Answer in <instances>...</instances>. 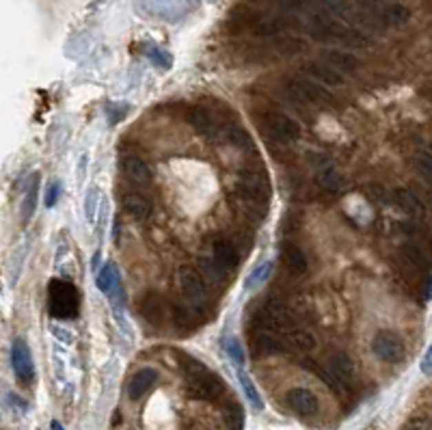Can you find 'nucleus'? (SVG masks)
Segmentation results:
<instances>
[{
  "label": "nucleus",
  "instance_id": "obj_1",
  "mask_svg": "<svg viewBox=\"0 0 432 430\" xmlns=\"http://www.w3.org/2000/svg\"><path fill=\"white\" fill-rule=\"evenodd\" d=\"M180 363H182V372L188 380L190 393H193L197 400H216V398L225 391L223 378H218L214 372L207 370L205 363H201L199 359L190 355H182Z\"/></svg>",
  "mask_w": 432,
  "mask_h": 430
},
{
  "label": "nucleus",
  "instance_id": "obj_2",
  "mask_svg": "<svg viewBox=\"0 0 432 430\" xmlns=\"http://www.w3.org/2000/svg\"><path fill=\"white\" fill-rule=\"evenodd\" d=\"M48 309L59 320H72L80 311V294L76 285L65 279H54L48 288Z\"/></svg>",
  "mask_w": 432,
  "mask_h": 430
},
{
  "label": "nucleus",
  "instance_id": "obj_3",
  "mask_svg": "<svg viewBox=\"0 0 432 430\" xmlns=\"http://www.w3.org/2000/svg\"><path fill=\"white\" fill-rule=\"evenodd\" d=\"M255 322H258L260 331L277 333V336H285L287 331L298 327L294 311L279 298H268L255 316Z\"/></svg>",
  "mask_w": 432,
  "mask_h": 430
},
{
  "label": "nucleus",
  "instance_id": "obj_4",
  "mask_svg": "<svg viewBox=\"0 0 432 430\" xmlns=\"http://www.w3.org/2000/svg\"><path fill=\"white\" fill-rule=\"evenodd\" d=\"M238 28L247 30L251 35L258 37H279L285 30V18H279V15L273 13H264V11H247L240 9L238 11Z\"/></svg>",
  "mask_w": 432,
  "mask_h": 430
},
{
  "label": "nucleus",
  "instance_id": "obj_5",
  "mask_svg": "<svg viewBox=\"0 0 432 430\" xmlns=\"http://www.w3.org/2000/svg\"><path fill=\"white\" fill-rule=\"evenodd\" d=\"M287 93L300 104H309L316 108L335 106L333 93L325 85L311 81V78H292V81H287Z\"/></svg>",
  "mask_w": 432,
  "mask_h": 430
},
{
  "label": "nucleus",
  "instance_id": "obj_6",
  "mask_svg": "<svg viewBox=\"0 0 432 430\" xmlns=\"http://www.w3.org/2000/svg\"><path fill=\"white\" fill-rule=\"evenodd\" d=\"M262 130L270 141L281 143V145H292L302 134L296 119L285 113H277V110H270L262 117Z\"/></svg>",
  "mask_w": 432,
  "mask_h": 430
},
{
  "label": "nucleus",
  "instance_id": "obj_7",
  "mask_svg": "<svg viewBox=\"0 0 432 430\" xmlns=\"http://www.w3.org/2000/svg\"><path fill=\"white\" fill-rule=\"evenodd\" d=\"M178 288H180L182 296L195 307L205 305L207 298H210V290H207L205 277L193 266H182L178 270Z\"/></svg>",
  "mask_w": 432,
  "mask_h": 430
},
{
  "label": "nucleus",
  "instance_id": "obj_8",
  "mask_svg": "<svg viewBox=\"0 0 432 430\" xmlns=\"http://www.w3.org/2000/svg\"><path fill=\"white\" fill-rule=\"evenodd\" d=\"M372 350L380 361L391 363V365L400 363L407 355L404 340L400 338L395 331H389V329L378 331L376 336L372 338Z\"/></svg>",
  "mask_w": 432,
  "mask_h": 430
},
{
  "label": "nucleus",
  "instance_id": "obj_9",
  "mask_svg": "<svg viewBox=\"0 0 432 430\" xmlns=\"http://www.w3.org/2000/svg\"><path fill=\"white\" fill-rule=\"evenodd\" d=\"M11 365H13V372L22 385H28L30 380L35 378L33 355H30V348L22 338H18L11 344Z\"/></svg>",
  "mask_w": 432,
  "mask_h": 430
},
{
  "label": "nucleus",
  "instance_id": "obj_10",
  "mask_svg": "<svg viewBox=\"0 0 432 430\" xmlns=\"http://www.w3.org/2000/svg\"><path fill=\"white\" fill-rule=\"evenodd\" d=\"M285 402L300 418H316L320 413L318 396L307 387H292L285 393Z\"/></svg>",
  "mask_w": 432,
  "mask_h": 430
},
{
  "label": "nucleus",
  "instance_id": "obj_11",
  "mask_svg": "<svg viewBox=\"0 0 432 430\" xmlns=\"http://www.w3.org/2000/svg\"><path fill=\"white\" fill-rule=\"evenodd\" d=\"M327 372H329V385H340L350 387L355 383V361L346 353H335L327 361Z\"/></svg>",
  "mask_w": 432,
  "mask_h": 430
},
{
  "label": "nucleus",
  "instance_id": "obj_12",
  "mask_svg": "<svg viewBox=\"0 0 432 430\" xmlns=\"http://www.w3.org/2000/svg\"><path fill=\"white\" fill-rule=\"evenodd\" d=\"M305 74L311 78V81L325 85L327 89H335L346 85V76L342 72H338L335 68H331L329 63H325L322 59L320 61H309L305 65Z\"/></svg>",
  "mask_w": 432,
  "mask_h": 430
},
{
  "label": "nucleus",
  "instance_id": "obj_13",
  "mask_svg": "<svg viewBox=\"0 0 432 430\" xmlns=\"http://www.w3.org/2000/svg\"><path fill=\"white\" fill-rule=\"evenodd\" d=\"M121 171H123V175L130 182H134V184H150L152 182V169H150V165L143 161L141 156H136V154H125V156H121Z\"/></svg>",
  "mask_w": 432,
  "mask_h": 430
},
{
  "label": "nucleus",
  "instance_id": "obj_14",
  "mask_svg": "<svg viewBox=\"0 0 432 430\" xmlns=\"http://www.w3.org/2000/svg\"><path fill=\"white\" fill-rule=\"evenodd\" d=\"M285 342V348L298 350V353H311V350L318 348V338L313 336V331L309 329H300L294 327L292 331H287L285 336H281Z\"/></svg>",
  "mask_w": 432,
  "mask_h": 430
},
{
  "label": "nucleus",
  "instance_id": "obj_15",
  "mask_svg": "<svg viewBox=\"0 0 432 430\" xmlns=\"http://www.w3.org/2000/svg\"><path fill=\"white\" fill-rule=\"evenodd\" d=\"M322 61L329 63L331 68H335L342 74H350V72H357L359 70V59L355 54H350L346 50H338V48H329V50L322 52Z\"/></svg>",
  "mask_w": 432,
  "mask_h": 430
},
{
  "label": "nucleus",
  "instance_id": "obj_16",
  "mask_svg": "<svg viewBox=\"0 0 432 430\" xmlns=\"http://www.w3.org/2000/svg\"><path fill=\"white\" fill-rule=\"evenodd\" d=\"M285 350V342L277 333H268L262 331L253 338V353L260 357H268V355H279Z\"/></svg>",
  "mask_w": 432,
  "mask_h": 430
},
{
  "label": "nucleus",
  "instance_id": "obj_17",
  "mask_svg": "<svg viewBox=\"0 0 432 430\" xmlns=\"http://www.w3.org/2000/svg\"><path fill=\"white\" fill-rule=\"evenodd\" d=\"M156 380H158V372L156 370H152V368L138 370L130 378V383H127V396H130L132 400H141V398L156 385Z\"/></svg>",
  "mask_w": 432,
  "mask_h": 430
},
{
  "label": "nucleus",
  "instance_id": "obj_18",
  "mask_svg": "<svg viewBox=\"0 0 432 430\" xmlns=\"http://www.w3.org/2000/svg\"><path fill=\"white\" fill-rule=\"evenodd\" d=\"M141 311L145 316V320H150L152 325H163L169 318V303L160 294H150L143 300Z\"/></svg>",
  "mask_w": 432,
  "mask_h": 430
},
{
  "label": "nucleus",
  "instance_id": "obj_19",
  "mask_svg": "<svg viewBox=\"0 0 432 430\" xmlns=\"http://www.w3.org/2000/svg\"><path fill=\"white\" fill-rule=\"evenodd\" d=\"M188 123L193 125L195 132L201 134V136L212 139L216 134V123L210 115V110L203 108V106H195V108L188 110Z\"/></svg>",
  "mask_w": 432,
  "mask_h": 430
},
{
  "label": "nucleus",
  "instance_id": "obj_20",
  "mask_svg": "<svg viewBox=\"0 0 432 430\" xmlns=\"http://www.w3.org/2000/svg\"><path fill=\"white\" fill-rule=\"evenodd\" d=\"M391 201L398 205L400 210L411 214V216H424V203L422 199L409 188H395L391 193Z\"/></svg>",
  "mask_w": 432,
  "mask_h": 430
},
{
  "label": "nucleus",
  "instance_id": "obj_21",
  "mask_svg": "<svg viewBox=\"0 0 432 430\" xmlns=\"http://www.w3.org/2000/svg\"><path fill=\"white\" fill-rule=\"evenodd\" d=\"M281 262L283 266L294 275H305L309 270V260L302 253V249H298L296 245H285L281 249Z\"/></svg>",
  "mask_w": 432,
  "mask_h": 430
},
{
  "label": "nucleus",
  "instance_id": "obj_22",
  "mask_svg": "<svg viewBox=\"0 0 432 430\" xmlns=\"http://www.w3.org/2000/svg\"><path fill=\"white\" fill-rule=\"evenodd\" d=\"M121 205L134 218H147L152 214V201L145 195L134 193V190H127V193L121 195Z\"/></svg>",
  "mask_w": 432,
  "mask_h": 430
},
{
  "label": "nucleus",
  "instance_id": "obj_23",
  "mask_svg": "<svg viewBox=\"0 0 432 430\" xmlns=\"http://www.w3.org/2000/svg\"><path fill=\"white\" fill-rule=\"evenodd\" d=\"M212 260L223 268V270H232L238 266V251L232 243L227 240H216L212 245Z\"/></svg>",
  "mask_w": 432,
  "mask_h": 430
},
{
  "label": "nucleus",
  "instance_id": "obj_24",
  "mask_svg": "<svg viewBox=\"0 0 432 430\" xmlns=\"http://www.w3.org/2000/svg\"><path fill=\"white\" fill-rule=\"evenodd\" d=\"M402 256L409 264H413L415 268H420V270H428L432 266V260L428 253L422 249V245L418 243H407L402 245Z\"/></svg>",
  "mask_w": 432,
  "mask_h": 430
},
{
  "label": "nucleus",
  "instance_id": "obj_25",
  "mask_svg": "<svg viewBox=\"0 0 432 430\" xmlns=\"http://www.w3.org/2000/svg\"><path fill=\"white\" fill-rule=\"evenodd\" d=\"M318 184L322 186L325 190H329V193H338V190L342 188V175L340 171L335 169L333 165H322L318 169V175H316Z\"/></svg>",
  "mask_w": 432,
  "mask_h": 430
},
{
  "label": "nucleus",
  "instance_id": "obj_26",
  "mask_svg": "<svg viewBox=\"0 0 432 430\" xmlns=\"http://www.w3.org/2000/svg\"><path fill=\"white\" fill-rule=\"evenodd\" d=\"M238 380H240V387H243V391H245V396H247V400L251 402V407L253 409H258V411H262L264 409V400H262V396H260V391H258V387H255V383L251 380V376L243 370V365H238Z\"/></svg>",
  "mask_w": 432,
  "mask_h": 430
},
{
  "label": "nucleus",
  "instance_id": "obj_27",
  "mask_svg": "<svg viewBox=\"0 0 432 430\" xmlns=\"http://www.w3.org/2000/svg\"><path fill=\"white\" fill-rule=\"evenodd\" d=\"M270 273H273V262H270V260L258 264V266L251 270V275L247 279V288L249 290H258L260 285H264L270 279Z\"/></svg>",
  "mask_w": 432,
  "mask_h": 430
},
{
  "label": "nucleus",
  "instance_id": "obj_28",
  "mask_svg": "<svg viewBox=\"0 0 432 430\" xmlns=\"http://www.w3.org/2000/svg\"><path fill=\"white\" fill-rule=\"evenodd\" d=\"M117 285H119V273L113 264H106L98 275V288L102 292H110L113 288H117Z\"/></svg>",
  "mask_w": 432,
  "mask_h": 430
},
{
  "label": "nucleus",
  "instance_id": "obj_29",
  "mask_svg": "<svg viewBox=\"0 0 432 430\" xmlns=\"http://www.w3.org/2000/svg\"><path fill=\"white\" fill-rule=\"evenodd\" d=\"M37 188H39V178L35 175L33 182H30L28 190H26V197H24V203H22V218L28 221L35 212V205H37Z\"/></svg>",
  "mask_w": 432,
  "mask_h": 430
},
{
  "label": "nucleus",
  "instance_id": "obj_30",
  "mask_svg": "<svg viewBox=\"0 0 432 430\" xmlns=\"http://www.w3.org/2000/svg\"><path fill=\"white\" fill-rule=\"evenodd\" d=\"M415 169L420 171V175L428 184H432V154L420 152L418 156H415Z\"/></svg>",
  "mask_w": 432,
  "mask_h": 430
},
{
  "label": "nucleus",
  "instance_id": "obj_31",
  "mask_svg": "<svg viewBox=\"0 0 432 430\" xmlns=\"http://www.w3.org/2000/svg\"><path fill=\"white\" fill-rule=\"evenodd\" d=\"M245 413H243V407H240L238 402H227V409H225V420L232 428H243L245 424Z\"/></svg>",
  "mask_w": 432,
  "mask_h": 430
},
{
  "label": "nucleus",
  "instance_id": "obj_32",
  "mask_svg": "<svg viewBox=\"0 0 432 430\" xmlns=\"http://www.w3.org/2000/svg\"><path fill=\"white\" fill-rule=\"evenodd\" d=\"M225 350H227V355L232 357L234 363L245 365V350H243V346H240V342L236 338H227L225 340Z\"/></svg>",
  "mask_w": 432,
  "mask_h": 430
},
{
  "label": "nucleus",
  "instance_id": "obj_33",
  "mask_svg": "<svg viewBox=\"0 0 432 430\" xmlns=\"http://www.w3.org/2000/svg\"><path fill=\"white\" fill-rule=\"evenodd\" d=\"M273 3L285 11H292V13H302L309 7V0H273Z\"/></svg>",
  "mask_w": 432,
  "mask_h": 430
},
{
  "label": "nucleus",
  "instance_id": "obj_34",
  "mask_svg": "<svg viewBox=\"0 0 432 430\" xmlns=\"http://www.w3.org/2000/svg\"><path fill=\"white\" fill-rule=\"evenodd\" d=\"M232 141L236 143L238 147H249V150H253L251 136H249L243 128H234V130H232Z\"/></svg>",
  "mask_w": 432,
  "mask_h": 430
},
{
  "label": "nucleus",
  "instance_id": "obj_35",
  "mask_svg": "<svg viewBox=\"0 0 432 430\" xmlns=\"http://www.w3.org/2000/svg\"><path fill=\"white\" fill-rule=\"evenodd\" d=\"M387 20L391 24H404L409 20V11L404 7H393V9L387 11Z\"/></svg>",
  "mask_w": 432,
  "mask_h": 430
},
{
  "label": "nucleus",
  "instance_id": "obj_36",
  "mask_svg": "<svg viewBox=\"0 0 432 430\" xmlns=\"http://www.w3.org/2000/svg\"><path fill=\"white\" fill-rule=\"evenodd\" d=\"M150 59L156 63L158 68H169V65H171V59H169V54H167V52H163V50H158V48H152V50H150Z\"/></svg>",
  "mask_w": 432,
  "mask_h": 430
},
{
  "label": "nucleus",
  "instance_id": "obj_37",
  "mask_svg": "<svg viewBox=\"0 0 432 430\" xmlns=\"http://www.w3.org/2000/svg\"><path fill=\"white\" fill-rule=\"evenodd\" d=\"M59 193H61V186H59V182H52V184H50V188H48V195H45V205H48V208H52V205L56 203Z\"/></svg>",
  "mask_w": 432,
  "mask_h": 430
},
{
  "label": "nucleus",
  "instance_id": "obj_38",
  "mask_svg": "<svg viewBox=\"0 0 432 430\" xmlns=\"http://www.w3.org/2000/svg\"><path fill=\"white\" fill-rule=\"evenodd\" d=\"M422 372H424V374H432V344H430L428 353H426L424 359H422Z\"/></svg>",
  "mask_w": 432,
  "mask_h": 430
},
{
  "label": "nucleus",
  "instance_id": "obj_39",
  "mask_svg": "<svg viewBox=\"0 0 432 430\" xmlns=\"http://www.w3.org/2000/svg\"><path fill=\"white\" fill-rule=\"evenodd\" d=\"M95 193H98V190H95V188H91V190H89V197H87V218H93V208H95Z\"/></svg>",
  "mask_w": 432,
  "mask_h": 430
},
{
  "label": "nucleus",
  "instance_id": "obj_40",
  "mask_svg": "<svg viewBox=\"0 0 432 430\" xmlns=\"http://www.w3.org/2000/svg\"><path fill=\"white\" fill-rule=\"evenodd\" d=\"M370 197H374L376 201H385V190H382L380 186H370Z\"/></svg>",
  "mask_w": 432,
  "mask_h": 430
}]
</instances>
